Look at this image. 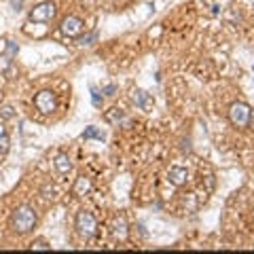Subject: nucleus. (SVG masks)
<instances>
[{
	"mask_svg": "<svg viewBox=\"0 0 254 254\" xmlns=\"http://www.w3.org/2000/svg\"><path fill=\"white\" fill-rule=\"evenodd\" d=\"M36 224V212H34L32 206H19L11 216V227L15 229L17 233H30Z\"/></svg>",
	"mask_w": 254,
	"mask_h": 254,
	"instance_id": "obj_1",
	"label": "nucleus"
},
{
	"mask_svg": "<svg viewBox=\"0 0 254 254\" xmlns=\"http://www.w3.org/2000/svg\"><path fill=\"white\" fill-rule=\"evenodd\" d=\"M74 227H76V233L83 237V239H91L97 233V222L91 212H85L81 210L76 214V221H74Z\"/></svg>",
	"mask_w": 254,
	"mask_h": 254,
	"instance_id": "obj_2",
	"label": "nucleus"
},
{
	"mask_svg": "<svg viewBox=\"0 0 254 254\" xmlns=\"http://www.w3.org/2000/svg\"><path fill=\"white\" fill-rule=\"evenodd\" d=\"M250 115H252V108L246 102H235V104H231V108H229V121L235 127H248Z\"/></svg>",
	"mask_w": 254,
	"mask_h": 254,
	"instance_id": "obj_3",
	"label": "nucleus"
},
{
	"mask_svg": "<svg viewBox=\"0 0 254 254\" xmlns=\"http://www.w3.org/2000/svg\"><path fill=\"white\" fill-rule=\"evenodd\" d=\"M55 13H58V6H55L51 0H47V2H40L30 11V19L32 21H51L55 17Z\"/></svg>",
	"mask_w": 254,
	"mask_h": 254,
	"instance_id": "obj_4",
	"label": "nucleus"
},
{
	"mask_svg": "<svg viewBox=\"0 0 254 254\" xmlns=\"http://www.w3.org/2000/svg\"><path fill=\"white\" fill-rule=\"evenodd\" d=\"M34 104H36V108L40 112L49 115V112H53L58 108V97H55L53 91H40V94H36V97H34Z\"/></svg>",
	"mask_w": 254,
	"mask_h": 254,
	"instance_id": "obj_5",
	"label": "nucleus"
},
{
	"mask_svg": "<svg viewBox=\"0 0 254 254\" xmlns=\"http://www.w3.org/2000/svg\"><path fill=\"white\" fill-rule=\"evenodd\" d=\"M83 28H85L83 19L74 17V15H68L66 19L62 21V34H64V36H68V38H76L83 32Z\"/></svg>",
	"mask_w": 254,
	"mask_h": 254,
	"instance_id": "obj_6",
	"label": "nucleus"
},
{
	"mask_svg": "<svg viewBox=\"0 0 254 254\" xmlns=\"http://www.w3.org/2000/svg\"><path fill=\"white\" fill-rule=\"evenodd\" d=\"M133 102H136V106H138L140 110H146V112L155 106V100L146 94V91H142V89H136V91H133Z\"/></svg>",
	"mask_w": 254,
	"mask_h": 254,
	"instance_id": "obj_7",
	"label": "nucleus"
},
{
	"mask_svg": "<svg viewBox=\"0 0 254 254\" xmlns=\"http://www.w3.org/2000/svg\"><path fill=\"white\" fill-rule=\"evenodd\" d=\"M189 180V172L185 167H172L169 169V182L176 187H185Z\"/></svg>",
	"mask_w": 254,
	"mask_h": 254,
	"instance_id": "obj_8",
	"label": "nucleus"
},
{
	"mask_svg": "<svg viewBox=\"0 0 254 254\" xmlns=\"http://www.w3.org/2000/svg\"><path fill=\"white\" fill-rule=\"evenodd\" d=\"M112 235H115L119 242H125L127 239V222L123 216H117L115 221H112Z\"/></svg>",
	"mask_w": 254,
	"mask_h": 254,
	"instance_id": "obj_9",
	"label": "nucleus"
},
{
	"mask_svg": "<svg viewBox=\"0 0 254 254\" xmlns=\"http://www.w3.org/2000/svg\"><path fill=\"white\" fill-rule=\"evenodd\" d=\"M89 189H91V180L87 178V176H79L72 190H74V195H76V197H85V195L89 193Z\"/></svg>",
	"mask_w": 254,
	"mask_h": 254,
	"instance_id": "obj_10",
	"label": "nucleus"
},
{
	"mask_svg": "<svg viewBox=\"0 0 254 254\" xmlns=\"http://www.w3.org/2000/svg\"><path fill=\"white\" fill-rule=\"evenodd\" d=\"M55 167H58L60 174H68L72 169V161H70L68 155H58L55 157Z\"/></svg>",
	"mask_w": 254,
	"mask_h": 254,
	"instance_id": "obj_11",
	"label": "nucleus"
},
{
	"mask_svg": "<svg viewBox=\"0 0 254 254\" xmlns=\"http://www.w3.org/2000/svg\"><path fill=\"white\" fill-rule=\"evenodd\" d=\"M123 119V112L119 108H110L108 112H106V121H108L110 125H119V121Z\"/></svg>",
	"mask_w": 254,
	"mask_h": 254,
	"instance_id": "obj_12",
	"label": "nucleus"
},
{
	"mask_svg": "<svg viewBox=\"0 0 254 254\" xmlns=\"http://www.w3.org/2000/svg\"><path fill=\"white\" fill-rule=\"evenodd\" d=\"M83 138H85V140H89V138H97V140H104L106 136H104V131H100V129H97V127L89 125L87 129L83 131Z\"/></svg>",
	"mask_w": 254,
	"mask_h": 254,
	"instance_id": "obj_13",
	"label": "nucleus"
},
{
	"mask_svg": "<svg viewBox=\"0 0 254 254\" xmlns=\"http://www.w3.org/2000/svg\"><path fill=\"white\" fill-rule=\"evenodd\" d=\"M89 91H91V102H94V106H95V108H100V106H102V94L94 87V85L89 87Z\"/></svg>",
	"mask_w": 254,
	"mask_h": 254,
	"instance_id": "obj_14",
	"label": "nucleus"
},
{
	"mask_svg": "<svg viewBox=\"0 0 254 254\" xmlns=\"http://www.w3.org/2000/svg\"><path fill=\"white\" fill-rule=\"evenodd\" d=\"M13 117H15L13 106H2V108H0V119H2V121H9V119H13Z\"/></svg>",
	"mask_w": 254,
	"mask_h": 254,
	"instance_id": "obj_15",
	"label": "nucleus"
},
{
	"mask_svg": "<svg viewBox=\"0 0 254 254\" xmlns=\"http://www.w3.org/2000/svg\"><path fill=\"white\" fill-rule=\"evenodd\" d=\"M95 40H97V32H91V34H87V36L79 38V45H94Z\"/></svg>",
	"mask_w": 254,
	"mask_h": 254,
	"instance_id": "obj_16",
	"label": "nucleus"
},
{
	"mask_svg": "<svg viewBox=\"0 0 254 254\" xmlns=\"http://www.w3.org/2000/svg\"><path fill=\"white\" fill-rule=\"evenodd\" d=\"M9 144H11L9 136H2V138H0V155H4L6 151H9Z\"/></svg>",
	"mask_w": 254,
	"mask_h": 254,
	"instance_id": "obj_17",
	"label": "nucleus"
},
{
	"mask_svg": "<svg viewBox=\"0 0 254 254\" xmlns=\"http://www.w3.org/2000/svg\"><path fill=\"white\" fill-rule=\"evenodd\" d=\"M15 53H17V45L13 40H9L6 42V55H9V58H15Z\"/></svg>",
	"mask_w": 254,
	"mask_h": 254,
	"instance_id": "obj_18",
	"label": "nucleus"
},
{
	"mask_svg": "<svg viewBox=\"0 0 254 254\" xmlns=\"http://www.w3.org/2000/svg\"><path fill=\"white\" fill-rule=\"evenodd\" d=\"M11 62H13V58H9V55H2V58H0V70L4 72V70L11 66Z\"/></svg>",
	"mask_w": 254,
	"mask_h": 254,
	"instance_id": "obj_19",
	"label": "nucleus"
},
{
	"mask_svg": "<svg viewBox=\"0 0 254 254\" xmlns=\"http://www.w3.org/2000/svg\"><path fill=\"white\" fill-rule=\"evenodd\" d=\"M115 91H117V85H106V87L102 89V94H106V95H115Z\"/></svg>",
	"mask_w": 254,
	"mask_h": 254,
	"instance_id": "obj_20",
	"label": "nucleus"
},
{
	"mask_svg": "<svg viewBox=\"0 0 254 254\" xmlns=\"http://www.w3.org/2000/svg\"><path fill=\"white\" fill-rule=\"evenodd\" d=\"M34 248H36V250H47L49 246H47L45 242H36V244H34Z\"/></svg>",
	"mask_w": 254,
	"mask_h": 254,
	"instance_id": "obj_21",
	"label": "nucleus"
},
{
	"mask_svg": "<svg viewBox=\"0 0 254 254\" xmlns=\"http://www.w3.org/2000/svg\"><path fill=\"white\" fill-rule=\"evenodd\" d=\"M11 4H13V6H15V9H17V11H19V9H21V4H24V0H11Z\"/></svg>",
	"mask_w": 254,
	"mask_h": 254,
	"instance_id": "obj_22",
	"label": "nucleus"
},
{
	"mask_svg": "<svg viewBox=\"0 0 254 254\" xmlns=\"http://www.w3.org/2000/svg\"><path fill=\"white\" fill-rule=\"evenodd\" d=\"M2 136H6V127H4L2 123H0V138H2Z\"/></svg>",
	"mask_w": 254,
	"mask_h": 254,
	"instance_id": "obj_23",
	"label": "nucleus"
},
{
	"mask_svg": "<svg viewBox=\"0 0 254 254\" xmlns=\"http://www.w3.org/2000/svg\"><path fill=\"white\" fill-rule=\"evenodd\" d=\"M250 125L254 127V110H252V115H250Z\"/></svg>",
	"mask_w": 254,
	"mask_h": 254,
	"instance_id": "obj_24",
	"label": "nucleus"
}]
</instances>
